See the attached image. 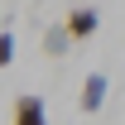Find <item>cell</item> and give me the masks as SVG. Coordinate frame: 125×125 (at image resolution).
Returning a JSON list of instances; mask_svg holds the SVG:
<instances>
[{
  "instance_id": "6da1fadb",
  "label": "cell",
  "mask_w": 125,
  "mask_h": 125,
  "mask_svg": "<svg viewBox=\"0 0 125 125\" xmlns=\"http://www.w3.org/2000/svg\"><path fill=\"white\" fill-rule=\"evenodd\" d=\"M106 92H111V82H106V72H87V82H82V96H77V106H82V115H96V111L106 106Z\"/></svg>"
},
{
  "instance_id": "7a4b0ae2",
  "label": "cell",
  "mask_w": 125,
  "mask_h": 125,
  "mask_svg": "<svg viewBox=\"0 0 125 125\" xmlns=\"http://www.w3.org/2000/svg\"><path fill=\"white\" fill-rule=\"evenodd\" d=\"M10 120H15V125H48V111H43V96H34V92L15 96V106H10Z\"/></svg>"
},
{
  "instance_id": "3957f363",
  "label": "cell",
  "mask_w": 125,
  "mask_h": 125,
  "mask_svg": "<svg viewBox=\"0 0 125 125\" xmlns=\"http://www.w3.org/2000/svg\"><path fill=\"white\" fill-rule=\"evenodd\" d=\"M62 24H67V34H72V43H82V39H96V29H101V15H96L92 5H77V10L62 19Z\"/></svg>"
},
{
  "instance_id": "277c9868",
  "label": "cell",
  "mask_w": 125,
  "mask_h": 125,
  "mask_svg": "<svg viewBox=\"0 0 125 125\" xmlns=\"http://www.w3.org/2000/svg\"><path fill=\"white\" fill-rule=\"evenodd\" d=\"M43 53H48V58H67V53H72L67 24H48V29H43Z\"/></svg>"
},
{
  "instance_id": "5b68a950",
  "label": "cell",
  "mask_w": 125,
  "mask_h": 125,
  "mask_svg": "<svg viewBox=\"0 0 125 125\" xmlns=\"http://www.w3.org/2000/svg\"><path fill=\"white\" fill-rule=\"evenodd\" d=\"M10 62H15V34L0 29V67H10Z\"/></svg>"
}]
</instances>
